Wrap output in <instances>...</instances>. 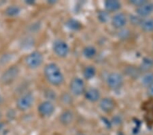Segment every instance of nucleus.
<instances>
[{
    "label": "nucleus",
    "instance_id": "nucleus-1",
    "mask_svg": "<svg viewBox=\"0 0 153 135\" xmlns=\"http://www.w3.org/2000/svg\"><path fill=\"white\" fill-rule=\"evenodd\" d=\"M44 74L50 84L59 86L64 81V77L59 66L54 63H50L44 68Z\"/></svg>",
    "mask_w": 153,
    "mask_h": 135
},
{
    "label": "nucleus",
    "instance_id": "nucleus-2",
    "mask_svg": "<svg viewBox=\"0 0 153 135\" xmlns=\"http://www.w3.org/2000/svg\"><path fill=\"white\" fill-rule=\"evenodd\" d=\"M44 61L43 55L39 51H35L27 56L25 64L30 69H36L42 64Z\"/></svg>",
    "mask_w": 153,
    "mask_h": 135
},
{
    "label": "nucleus",
    "instance_id": "nucleus-3",
    "mask_svg": "<svg viewBox=\"0 0 153 135\" xmlns=\"http://www.w3.org/2000/svg\"><path fill=\"white\" fill-rule=\"evenodd\" d=\"M34 102V96L30 92L21 95L16 100V107L20 110L25 111L32 107Z\"/></svg>",
    "mask_w": 153,
    "mask_h": 135
},
{
    "label": "nucleus",
    "instance_id": "nucleus-4",
    "mask_svg": "<svg viewBox=\"0 0 153 135\" xmlns=\"http://www.w3.org/2000/svg\"><path fill=\"white\" fill-rule=\"evenodd\" d=\"M123 76L118 72H112L108 76L106 83L108 87L112 90L120 89L123 85Z\"/></svg>",
    "mask_w": 153,
    "mask_h": 135
},
{
    "label": "nucleus",
    "instance_id": "nucleus-5",
    "mask_svg": "<svg viewBox=\"0 0 153 135\" xmlns=\"http://www.w3.org/2000/svg\"><path fill=\"white\" fill-rule=\"evenodd\" d=\"M53 50L54 53L59 57H65L70 52V48L68 44L61 39L56 40L54 42Z\"/></svg>",
    "mask_w": 153,
    "mask_h": 135
},
{
    "label": "nucleus",
    "instance_id": "nucleus-6",
    "mask_svg": "<svg viewBox=\"0 0 153 135\" xmlns=\"http://www.w3.org/2000/svg\"><path fill=\"white\" fill-rule=\"evenodd\" d=\"M71 92L75 95H80L85 92V85L80 78L75 77L71 81L70 84Z\"/></svg>",
    "mask_w": 153,
    "mask_h": 135
},
{
    "label": "nucleus",
    "instance_id": "nucleus-7",
    "mask_svg": "<svg viewBox=\"0 0 153 135\" xmlns=\"http://www.w3.org/2000/svg\"><path fill=\"white\" fill-rule=\"evenodd\" d=\"M55 110V107L53 104V102L46 100L44 101L39 105L38 110L39 115L43 117H48L51 116L54 113Z\"/></svg>",
    "mask_w": 153,
    "mask_h": 135
},
{
    "label": "nucleus",
    "instance_id": "nucleus-8",
    "mask_svg": "<svg viewBox=\"0 0 153 135\" xmlns=\"http://www.w3.org/2000/svg\"><path fill=\"white\" fill-rule=\"evenodd\" d=\"M19 70L16 66H12L5 71L1 76V81L5 84L12 83L15 78L18 77Z\"/></svg>",
    "mask_w": 153,
    "mask_h": 135
},
{
    "label": "nucleus",
    "instance_id": "nucleus-9",
    "mask_svg": "<svg viewBox=\"0 0 153 135\" xmlns=\"http://www.w3.org/2000/svg\"><path fill=\"white\" fill-rule=\"evenodd\" d=\"M127 18L124 13L119 12L116 14L112 18V25L116 29H121L126 25Z\"/></svg>",
    "mask_w": 153,
    "mask_h": 135
},
{
    "label": "nucleus",
    "instance_id": "nucleus-10",
    "mask_svg": "<svg viewBox=\"0 0 153 135\" xmlns=\"http://www.w3.org/2000/svg\"><path fill=\"white\" fill-rule=\"evenodd\" d=\"M153 12V3L150 2H146L142 6L137 7L136 8L137 15L141 17V18H145L150 16Z\"/></svg>",
    "mask_w": 153,
    "mask_h": 135
},
{
    "label": "nucleus",
    "instance_id": "nucleus-11",
    "mask_svg": "<svg viewBox=\"0 0 153 135\" xmlns=\"http://www.w3.org/2000/svg\"><path fill=\"white\" fill-rule=\"evenodd\" d=\"M116 106L114 100L110 98H102L100 102V107L103 112L110 113L114 109Z\"/></svg>",
    "mask_w": 153,
    "mask_h": 135
},
{
    "label": "nucleus",
    "instance_id": "nucleus-12",
    "mask_svg": "<svg viewBox=\"0 0 153 135\" xmlns=\"http://www.w3.org/2000/svg\"><path fill=\"white\" fill-rule=\"evenodd\" d=\"M85 98L91 102H95L98 101L100 98V92L95 88H89L85 91Z\"/></svg>",
    "mask_w": 153,
    "mask_h": 135
},
{
    "label": "nucleus",
    "instance_id": "nucleus-13",
    "mask_svg": "<svg viewBox=\"0 0 153 135\" xmlns=\"http://www.w3.org/2000/svg\"><path fill=\"white\" fill-rule=\"evenodd\" d=\"M104 6L106 11L113 12L118 10L121 7V4L117 0H107L104 2Z\"/></svg>",
    "mask_w": 153,
    "mask_h": 135
},
{
    "label": "nucleus",
    "instance_id": "nucleus-14",
    "mask_svg": "<svg viewBox=\"0 0 153 135\" xmlns=\"http://www.w3.org/2000/svg\"><path fill=\"white\" fill-rule=\"evenodd\" d=\"M140 26L142 30L145 31V32H151V31H153V19H143Z\"/></svg>",
    "mask_w": 153,
    "mask_h": 135
},
{
    "label": "nucleus",
    "instance_id": "nucleus-15",
    "mask_svg": "<svg viewBox=\"0 0 153 135\" xmlns=\"http://www.w3.org/2000/svg\"><path fill=\"white\" fill-rule=\"evenodd\" d=\"M74 119V115L72 112L70 110H65L61 114L59 119L61 124L63 125H68L73 121Z\"/></svg>",
    "mask_w": 153,
    "mask_h": 135
},
{
    "label": "nucleus",
    "instance_id": "nucleus-16",
    "mask_svg": "<svg viewBox=\"0 0 153 135\" xmlns=\"http://www.w3.org/2000/svg\"><path fill=\"white\" fill-rule=\"evenodd\" d=\"M153 67V60L150 57H144L143 59L140 67L141 72H147Z\"/></svg>",
    "mask_w": 153,
    "mask_h": 135
},
{
    "label": "nucleus",
    "instance_id": "nucleus-17",
    "mask_svg": "<svg viewBox=\"0 0 153 135\" xmlns=\"http://www.w3.org/2000/svg\"><path fill=\"white\" fill-rule=\"evenodd\" d=\"M66 27L68 29H71L73 31H78L82 28V25L78 21L76 20V19H71L66 22Z\"/></svg>",
    "mask_w": 153,
    "mask_h": 135
},
{
    "label": "nucleus",
    "instance_id": "nucleus-18",
    "mask_svg": "<svg viewBox=\"0 0 153 135\" xmlns=\"http://www.w3.org/2000/svg\"><path fill=\"white\" fill-rule=\"evenodd\" d=\"M83 55L86 58L91 59L93 58L97 54V49L93 46H87L84 48L82 51Z\"/></svg>",
    "mask_w": 153,
    "mask_h": 135
},
{
    "label": "nucleus",
    "instance_id": "nucleus-19",
    "mask_svg": "<svg viewBox=\"0 0 153 135\" xmlns=\"http://www.w3.org/2000/svg\"><path fill=\"white\" fill-rule=\"evenodd\" d=\"M20 13H21V8L15 5L10 6L6 10V15L10 17H16L19 16Z\"/></svg>",
    "mask_w": 153,
    "mask_h": 135
},
{
    "label": "nucleus",
    "instance_id": "nucleus-20",
    "mask_svg": "<svg viewBox=\"0 0 153 135\" xmlns=\"http://www.w3.org/2000/svg\"><path fill=\"white\" fill-rule=\"evenodd\" d=\"M96 70L93 66H88L83 70V75L86 79L90 80L95 76Z\"/></svg>",
    "mask_w": 153,
    "mask_h": 135
},
{
    "label": "nucleus",
    "instance_id": "nucleus-21",
    "mask_svg": "<svg viewBox=\"0 0 153 135\" xmlns=\"http://www.w3.org/2000/svg\"><path fill=\"white\" fill-rule=\"evenodd\" d=\"M142 84L144 87H149V86L153 83V72H147L142 77Z\"/></svg>",
    "mask_w": 153,
    "mask_h": 135
},
{
    "label": "nucleus",
    "instance_id": "nucleus-22",
    "mask_svg": "<svg viewBox=\"0 0 153 135\" xmlns=\"http://www.w3.org/2000/svg\"><path fill=\"white\" fill-rule=\"evenodd\" d=\"M98 19L100 22L103 23H105L109 21L110 19V14L109 12L107 11H100L98 13Z\"/></svg>",
    "mask_w": 153,
    "mask_h": 135
},
{
    "label": "nucleus",
    "instance_id": "nucleus-23",
    "mask_svg": "<svg viewBox=\"0 0 153 135\" xmlns=\"http://www.w3.org/2000/svg\"><path fill=\"white\" fill-rule=\"evenodd\" d=\"M129 19L131 22V23L134 25H140L142 23V18L139 16L138 15H135V14H131L129 15Z\"/></svg>",
    "mask_w": 153,
    "mask_h": 135
},
{
    "label": "nucleus",
    "instance_id": "nucleus-24",
    "mask_svg": "<svg viewBox=\"0 0 153 135\" xmlns=\"http://www.w3.org/2000/svg\"><path fill=\"white\" fill-rule=\"evenodd\" d=\"M146 2L148 1H146V0H131L129 3L131 4L134 5L135 6H136L137 8V7H140L142 6V5H144V4L146 3Z\"/></svg>",
    "mask_w": 153,
    "mask_h": 135
},
{
    "label": "nucleus",
    "instance_id": "nucleus-25",
    "mask_svg": "<svg viewBox=\"0 0 153 135\" xmlns=\"http://www.w3.org/2000/svg\"><path fill=\"white\" fill-rule=\"evenodd\" d=\"M129 31L127 29H122L119 32V38L121 39H126L129 36Z\"/></svg>",
    "mask_w": 153,
    "mask_h": 135
},
{
    "label": "nucleus",
    "instance_id": "nucleus-26",
    "mask_svg": "<svg viewBox=\"0 0 153 135\" xmlns=\"http://www.w3.org/2000/svg\"><path fill=\"white\" fill-rule=\"evenodd\" d=\"M147 93L150 97H153V83L147 87Z\"/></svg>",
    "mask_w": 153,
    "mask_h": 135
},
{
    "label": "nucleus",
    "instance_id": "nucleus-27",
    "mask_svg": "<svg viewBox=\"0 0 153 135\" xmlns=\"http://www.w3.org/2000/svg\"><path fill=\"white\" fill-rule=\"evenodd\" d=\"M4 123L0 122V132L2 131V129L4 128Z\"/></svg>",
    "mask_w": 153,
    "mask_h": 135
},
{
    "label": "nucleus",
    "instance_id": "nucleus-28",
    "mask_svg": "<svg viewBox=\"0 0 153 135\" xmlns=\"http://www.w3.org/2000/svg\"><path fill=\"white\" fill-rule=\"evenodd\" d=\"M34 1H27V4H33Z\"/></svg>",
    "mask_w": 153,
    "mask_h": 135
},
{
    "label": "nucleus",
    "instance_id": "nucleus-29",
    "mask_svg": "<svg viewBox=\"0 0 153 135\" xmlns=\"http://www.w3.org/2000/svg\"><path fill=\"white\" fill-rule=\"evenodd\" d=\"M2 101H3V98H2L1 95H0V103H1Z\"/></svg>",
    "mask_w": 153,
    "mask_h": 135
},
{
    "label": "nucleus",
    "instance_id": "nucleus-30",
    "mask_svg": "<svg viewBox=\"0 0 153 135\" xmlns=\"http://www.w3.org/2000/svg\"><path fill=\"white\" fill-rule=\"evenodd\" d=\"M77 135H86L85 134H82V133H80V134H78Z\"/></svg>",
    "mask_w": 153,
    "mask_h": 135
},
{
    "label": "nucleus",
    "instance_id": "nucleus-31",
    "mask_svg": "<svg viewBox=\"0 0 153 135\" xmlns=\"http://www.w3.org/2000/svg\"><path fill=\"white\" fill-rule=\"evenodd\" d=\"M0 117H1V113H0Z\"/></svg>",
    "mask_w": 153,
    "mask_h": 135
}]
</instances>
